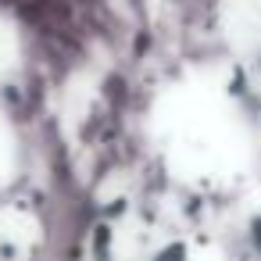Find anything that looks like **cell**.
Instances as JSON below:
<instances>
[{
  "instance_id": "obj_1",
  "label": "cell",
  "mask_w": 261,
  "mask_h": 261,
  "mask_svg": "<svg viewBox=\"0 0 261 261\" xmlns=\"http://www.w3.org/2000/svg\"><path fill=\"white\" fill-rule=\"evenodd\" d=\"M154 261H186V250H182L179 243H168V247H161V250L154 254Z\"/></svg>"
}]
</instances>
